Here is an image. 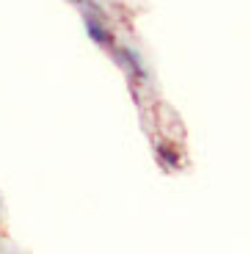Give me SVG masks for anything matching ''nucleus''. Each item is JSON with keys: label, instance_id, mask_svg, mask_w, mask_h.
<instances>
[{"label": "nucleus", "instance_id": "nucleus-1", "mask_svg": "<svg viewBox=\"0 0 251 254\" xmlns=\"http://www.w3.org/2000/svg\"><path fill=\"white\" fill-rule=\"evenodd\" d=\"M86 31H88V36L94 39V42H100V45H111L113 39H111V31H108V25H102L97 17H86Z\"/></svg>", "mask_w": 251, "mask_h": 254}, {"label": "nucleus", "instance_id": "nucleus-2", "mask_svg": "<svg viewBox=\"0 0 251 254\" xmlns=\"http://www.w3.org/2000/svg\"><path fill=\"white\" fill-rule=\"evenodd\" d=\"M160 133L166 135V138H177L174 135V130H171V127H180V119H177V114L171 108H166V105H160ZM182 130V127H180Z\"/></svg>", "mask_w": 251, "mask_h": 254}, {"label": "nucleus", "instance_id": "nucleus-3", "mask_svg": "<svg viewBox=\"0 0 251 254\" xmlns=\"http://www.w3.org/2000/svg\"><path fill=\"white\" fill-rule=\"evenodd\" d=\"M157 155H160V160H163V163L180 166V152H177V149H171L169 144H160V146H157Z\"/></svg>", "mask_w": 251, "mask_h": 254}, {"label": "nucleus", "instance_id": "nucleus-4", "mask_svg": "<svg viewBox=\"0 0 251 254\" xmlns=\"http://www.w3.org/2000/svg\"><path fill=\"white\" fill-rule=\"evenodd\" d=\"M122 56H125V61H127V66H130L135 75H144V66H141V61H138V56L132 50H122Z\"/></svg>", "mask_w": 251, "mask_h": 254}]
</instances>
